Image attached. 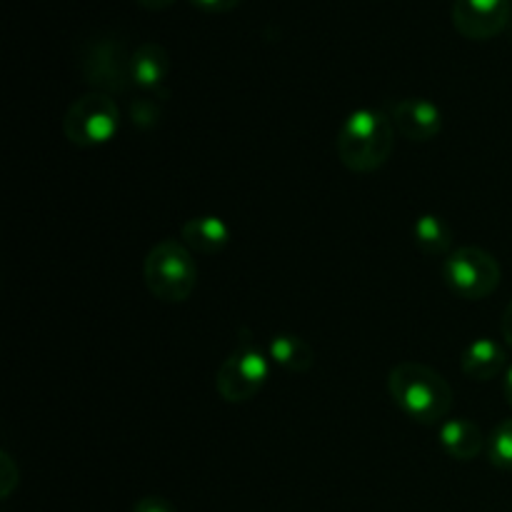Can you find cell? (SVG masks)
<instances>
[{
  "mask_svg": "<svg viewBox=\"0 0 512 512\" xmlns=\"http://www.w3.org/2000/svg\"><path fill=\"white\" fill-rule=\"evenodd\" d=\"M388 390L400 413L420 425H443L453 408V388L430 365L400 363L390 370Z\"/></svg>",
  "mask_w": 512,
  "mask_h": 512,
  "instance_id": "cell-1",
  "label": "cell"
},
{
  "mask_svg": "<svg viewBox=\"0 0 512 512\" xmlns=\"http://www.w3.org/2000/svg\"><path fill=\"white\" fill-rule=\"evenodd\" d=\"M395 148V125L378 108H358L338 130L340 163L353 173H375L388 163Z\"/></svg>",
  "mask_w": 512,
  "mask_h": 512,
  "instance_id": "cell-2",
  "label": "cell"
},
{
  "mask_svg": "<svg viewBox=\"0 0 512 512\" xmlns=\"http://www.w3.org/2000/svg\"><path fill=\"white\" fill-rule=\"evenodd\" d=\"M143 278L150 293L165 303H183L198 285V263L183 240L165 238L150 248L143 263Z\"/></svg>",
  "mask_w": 512,
  "mask_h": 512,
  "instance_id": "cell-3",
  "label": "cell"
},
{
  "mask_svg": "<svg viewBox=\"0 0 512 512\" xmlns=\"http://www.w3.org/2000/svg\"><path fill=\"white\" fill-rule=\"evenodd\" d=\"M270 355L263 345L255 340L248 328L238 333V345L223 360L215 378V388L225 403H248L260 390L265 388L270 378Z\"/></svg>",
  "mask_w": 512,
  "mask_h": 512,
  "instance_id": "cell-4",
  "label": "cell"
},
{
  "mask_svg": "<svg viewBox=\"0 0 512 512\" xmlns=\"http://www.w3.org/2000/svg\"><path fill=\"white\" fill-rule=\"evenodd\" d=\"M500 263L483 248L465 245L443 260V280L463 300H485L500 285Z\"/></svg>",
  "mask_w": 512,
  "mask_h": 512,
  "instance_id": "cell-5",
  "label": "cell"
},
{
  "mask_svg": "<svg viewBox=\"0 0 512 512\" xmlns=\"http://www.w3.org/2000/svg\"><path fill=\"white\" fill-rule=\"evenodd\" d=\"M120 110L108 93L80 95L63 118L65 138L80 148L105 145L118 135Z\"/></svg>",
  "mask_w": 512,
  "mask_h": 512,
  "instance_id": "cell-6",
  "label": "cell"
},
{
  "mask_svg": "<svg viewBox=\"0 0 512 512\" xmlns=\"http://www.w3.org/2000/svg\"><path fill=\"white\" fill-rule=\"evenodd\" d=\"M80 68H83L85 80L98 93H123L133 85L130 55L125 53L123 40H118L115 35H98L90 43H85L83 55H80Z\"/></svg>",
  "mask_w": 512,
  "mask_h": 512,
  "instance_id": "cell-7",
  "label": "cell"
},
{
  "mask_svg": "<svg viewBox=\"0 0 512 512\" xmlns=\"http://www.w3.org/2000/svg\"><path fill=\"white\" fill-rule=\"evenodd\" d=\"M510 20V0H455L453 25L460 35L488 40L498 35Z\"/></svg>",
  "mask_w": 512,
  "mask_h": 512,
  "instance_id": "cell-8",
  "label": "cell"
},
{
  "mask_svg": "<svg viewBox=\"0 0 512 512\" xmlns=\"http://www.w3.org/2000/svg\"><path fill=\"white\" fill-rule=\"evenodd\" d=\"M395 130L408 140H433L443 130V110L428 98H403L390 108Z\"/></svg>",
  "mask_w": 512,
  "mask_h": 512,
  "instance_id": "cell-9",
  "label": "cell"
},
{
  "mask_svg": "<svg viewBox=\"0 0 512 512\" xmlns=\"http://www.w3.org/2000/svg\"><path fill=\"white\" fill-rule=\"evenodd\" d=\"M170 58L160 43H143L130 53V78L135 88L145 93H158L168 78Z\"/></svg>",
  "mask_w": 512,
  "mask_h": 512,
  "instance_id": "cell-10",
  "label": "cell"
},
{
  "mask_svg": "<svg viewBox=\"0 0 512 512\" xmlns=\"http://www.w3.org/2000/svg\"><path fill=\"white\" fill-rule=\"evenodd\" d=\"M438 443L453 460H475L485 448V435L478 423L470 418H448L440 425Z\"/></svg>",
  "mask_w": 512,
  "mask_h": 512,
  "instance_id": "cell-11",
  "label": "cell"
},
{
  "mask_svg": "<svg viewBox=\"0 0 512 512\" xmlns=\"http://www.w3.org/2000/svg\"><path fill=\"white\" fill-rule=\"evenodd\" d=\"M230 238H233L230 225L218 215H195V218L185 220L183 230H180V240L190 250L203 255H215L225 250Z\"/></svg>",
  "mask_w": 512,
  "mask_h": 512,
  "instance_id": "cell-12",
  "label": "cell"
},
{
  "mask_svg": "<svg viewBox=\"0 0 512 512\" xmlns=\"http://www.w3.org/2000/svg\"><path fill=\"white\" fill-rule=\"evenodd\" d=\"M508 363V353L503 345L493 338H478L465 348L460 358V368L470 380H493L498 378Z\"/></svg>",
  "mask_w": 512,
  "mask_h": 512,
  "instance_id": "cell-13",
  "label": "cell"
},
{
  "mask_svg": "<svg viewBox=\"0 0 512 512\" xmlns=\"http://www.w3.org/2000/svg\"><path fill=\"white\" fill-rule=\"evenodd\" d=\"M270 363L278 365L285 373H308L315 363V353L305 338L295 333H275L268 340Z\"/></svg>",
  "mask_w": 512,
  "mask_h": 512,
  "instance_id": "cell-14",
  "label": "cell"
},
{
  "mask_svg": "<svg viewBox=\"0 0 512 512\" xmlns=\"http://www.w3.org/2000/svg\"><path fill=\"white\" fill-rule=\"evenodd\" d=\"M413 238L418 248L430 258H448L453 253L455 235L448 220L438 213H423L413 223Z\"/></svg>",
  "mask_w": 512,
  "mask_h": 512,
  "instance_id": "cell-15",
  "label": "cell"
},
{
  "mask_svg": "<svg viewBox=\"0 0 512 512\" xmlns=\"http://www.w3.org/2000/svg\"><path fill=\"white\" fill-rule=\"evenodd\" d=\"M488 458L495 468L512 470V418L495 425L488 438Z\"/></svg>",
  "mask_w": 512,
  "mask_h": 512,
  "instance_id": "cell-16",
  "label": "cell"
},
{
  "mask_svg": "<svg viewBox=\"0 0 512 512\" xmlns=\"http://www.w3.org/2000/svg\"><path fill=\"white\" fill-rule=\"evenodd\" d=\"M158 93L143 95V98L133 100V105H130V115H133V123L138 125V128H150V125L158 123L160 115H163Z\"/></svg>",
  "mask_w": 512,
  "mask_h": 512,
  "instance_id": "cell-17",
  "label": "cell"
},
{
  "mask_svg": "<svg viewBox=\"0 0 512 512\" xmlns=\"http://www.w3.org/2000/svg\"><path fill=\"white\" fill-rule=\"evenodd\" d=\"M133 512H178L173 508V503L160 495H148V498H140L138 503L133 505Z\"/></svg>",
  "mask_w": 512,
  "mask_h": 512,
  "instance_id": "cell-18",
  "label": "cell"
},
{
  "mask_svg": "<svg viewBox=\"0 0 512 512\" xmlns=\"http://www.w3.org/2000/svg\"><path fill=\"white\" fill-rule=\"evenodd\" d=\"M0 465H3V483H0V488H3V498H8L13 493L15 483H18V478H15L18 473H15V463L8 453H0Z\"/></svg>",
  "mask_w": 512,
  "mask_h": 512,
  "instance_id": "cell-19",
  "label": "cell"
},
{
  "mask_svg": "<svg viewBox=\"0 0 512 512\" xmlns=\"http://www.w3.org/2000/svg\"><path fill=\"white\" fill-rule=\"evenodd\" d=\"M190 3L200 10H208V13H228L240 0H190Z\"/></svg>",
  "mask_w": 512,
  "mask_h": 512,
  "instance_id": "cell-20",
  "label": "cell"
},
{
  "mask_svg": "<svg viewBox=\"0 0 512 512\" xmlns=\"http://www.w3.org/2000/svg\"><path fill=\"white\" fill-rule=\"evenodd\" d=\"M500 328H503V338L505 343L512 348V300L508 303V308H505L503 313V323H500Z\"/></svg>",
  "mask_w": 512,
  "mask_h": 512,
  "instance_id": "cell-21",
  "label": "cell"
},
{
  "mask_svg": "<svg viewBox=\"0 0 512 512\" xmlns=\"http://www.w3.org/2000/svg\"><path fill=\"white\" fill-rule=\"evenodd\" d=\"M503 393H505V400H508V405L512 408V365L508 370H505V378H503Z\"/></svg>",
  "mask_w": 512,
  "mask_h": 512,
  "instance_id": "cell-22",
  "label": "cell"
},
{
  "mask_svg": "<svg viewBox=\"0 0 512 512\" xmlns=\"http://www.w3.org/2000/svg\"><path fill=\"white\" fill-rule=\"evenodd\" d=\"M140 5H145V8H150V10H163V8H168V5H173L175 0H138Z\"/></svg>",
  "mask_w": 512,
  "mask_h": 512,
  "instance_id": "cell-23",
  "label": "cell"
}]
</instances>
